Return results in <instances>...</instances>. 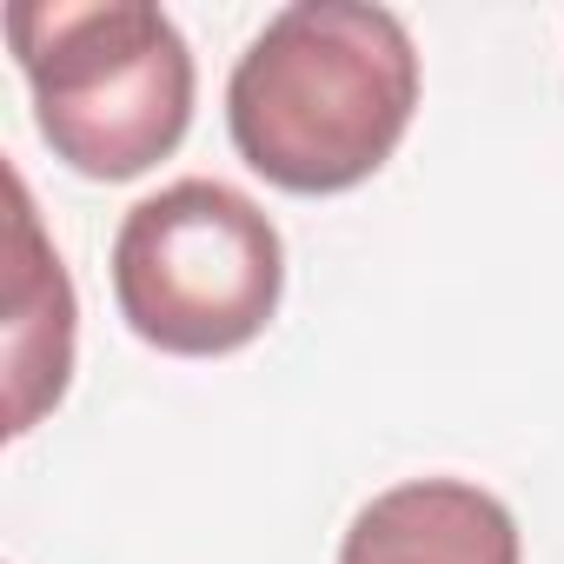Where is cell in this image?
<instances>
[{"label":"cell","instance_id":"obj_3","mask_svg":"<svg viewBox=\"0 0 564 564\" xmlns=\"http://www.w3.org/2000/svg\"><path fill=\"white\" fill-rule=\"evenodd\" d=\"M286 293L279 226L226 180H173L120 219L113 300L133 339L173 359L252 346Z\"/></svg>","mask_w":564,"mask_h":564},{"label":"cell","instance_id":"obj_5","mask_svg":"<svg viewBox=\"0 0 564 564\" xmlns=\"http://www.w3.org/2000/svg\"><path fill=\"white\" fill-rule=\"evenodd\" d=\"M14 193V265H8V432H34L47 405H61L74 379V279L61 252L41 239L28 180L8 173Z\"/></svg>","mask_w":564,"mask_h":564},{"label":"cell","instance_id":"obj_4","mask_svg":"<svg viewBox=\"0 0 564 564\" xmlns=\"http://www.w3.org/2000/svg\"><path fill=\"white\" fill-rule=\"evenodd\" d=\"M339 564H518V518L465 478H405L339 538Z\"/></svg>","mask_w":564,"mask_h":564},{"label":"cell","instance_id":"obj_2","mask_svg":"<svg viewBox=\"0 0 564 564\" xmlns=\"http://www.w3.org/2000/svg\"><path fill=\"white\" fill-rule=\"evenodd\" d=\"M14 67L54 160L80 180H140L193 127V47L153 0H14Z\"/></svg>","mask_w":564,"mask_h":564},{"label":"cell","instance_id":"obj_1","mask_svg":"<svg viewBox=\"0 0 564 564\" xmlns=\"http://www.w3.org/2000/svg\"><path fill=\"white\" fill-rule=\"evenodd\" d=\"M419 113V47L392 8L300 0L279 8L226 80L239 160L279 193H352Z\"/></svg>","mask_w":564,"mask_h":564}]
</instances>
